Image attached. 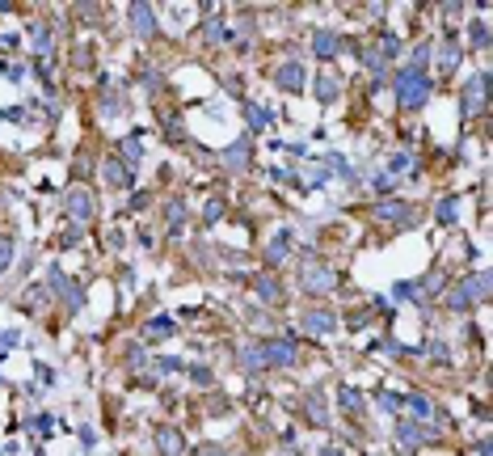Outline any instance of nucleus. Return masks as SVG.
<instances>
[{"instance_id":"obj_22","label":"nucleus","mask_w":493,"mask_h":456,"mask_svg":"<svg viewBox=\"0 0 493 456\" xmlns=\"http://www.w3.org/2000/svg\"><path fill=\"white\" fill-rule=\"evenodd\" d=\"M304 410H308V423H316V427H325L329 423V414L320 410V397L312 393V397H304Z\"/></svg>"},{"instance_id":"obj_24","label":"nucleus","mask_w":493,"mask_h":456,"mask_svg":"<svg viewBox=\"0 0 493 456\" xmlns=\"http://www.w3.org/2000/svg\"><path fill=\"white\" fill-rule=\"evenodd\" d=\"M169 334H173V321H169V317L148 321V338H169Z\"/></svg>"},{"instance_id":"obj_2","label":"nucleus","mask_w":493,"mask_h":456,"mask_svg":"<svg viewBox=\"0 0 493 456\" xmlns=\"http://www.w3.org/2000/svg\"><path fill=\"white\" fill-rule=\"evenodd\" d=\"M300 287L308 296H329V292L338 287V275H334V267L320 262V258H304L300 262Z\"/></svg>"},{"instance_id":"obj_34","label":"nucleus","mask_w":493,"mask_h":456,"mask_svg":"<svg viewBox=\"0 0 493 456\" xmlns=\"http://www.w3.org/2000/svg\"><path fill=\"white\" fill-rule=\"evenodd\" d=\"M320 456H342V452L338 448H320Z\"/></svg>"},{"instance_id":"obj_9","label":"nucleus","mask_w":493,"mask_h":456,"mask_svg":"<svg viewBox=\"0 0 493 456\" xmlns=\"http://www.w3.org/2000/svg\"><path fill=\"white\" fill-rule=\"evenodd\" d=\"M338 93H342V76H338L334 68H325V72L316 76V97L329 106V101H338Z\"/></svg>"},{"instance_id":"obj_26","label":"nucleus","mask_w":493,"mask_h":456,"mask_svg":"<svg viewBox=\"0 0 493 456\" xmlns=\"http://www.w3.org/2000/svg\"><path fill=\"white\" fill-rule=\"evenodd\" d=\"M379 405H383V410H392V414H397V410H401L405 401H401L397 393H379Z\"/></svg>"},{"instance_id":"obj_11","label":"nucleus","mask_w":493,"mask_h":456,"mask_svg":"<svg viewBox=\"0 0 493 456\" xmlns=\"http://www.w3.org/2000/svg\"><path fill=\"white\" fill-rule=\"evenodd\" d=\"M426 439H430V431H422L413 419H401V423H397V444H405V452L417 448V444H426Z\"/></svg>"},{"instance_id":"obj_16","label":"nucleus","mask_w":493,"mask_h":456,"mask_svg":"<svg viewBox=\"0 0 493 456\" xmlns=\"http://www.w3.org/2000/svg\"><path fill=\"white\" fill-rule=\"evenodd\" d=\"M101 178H105L110 186H119V190L131 186V169H127L123 161H105V165H101Z\"/></svg>"},{"instance_id":"obj_35","label":"nucleus","mask_w":493,"mask_h":456,"mask_svg":"<svg viewBox=\"0 0 493 456\" xmlns=\"http://www.w3.org/2000/svg\"><path fill=\"white\" fill-rule=\"evenodd\" d=\"M401 456H409V452H401Z\"/></svg>"},{"instance_id":"obj_13","label":"nucleus","mask_w":493,"mask_h":456,"mask_svg":"<svg viewBox=\"0 0 493 456\" xmlns=\"http://www.w3.org/2000/svg\"><path fill=\"white\" fill-rule=\"evenodd\" d=\"M312 42H316V56H325V60H334L342 51V34H334V30H316Z\"/></svg>"},{"instance_id":"obj_8","label":"nucleus","mask_w":493,"mask_h":456,"mask_svg":"<svg viewBox=\"0 0 493 456\" xmlns=\"http://www.w3.org/2000/svg\"><path fill=\"white\" fill-rule=\"evenodd\" d=\"M156 448H160L164 456H182V452H186V439H182L178 427H156Z\"/></svg>"},{"instance_id":"obj_3","label":"nucleus","mask_w":493,"mask_h":456,"mask_svg":"<svg viewBox=\"0 0 493 456\" xmlns=\"http://www.w3.org/2000/svg\"><path fill=\"white\" fill-rule=\"evenodd\" d=\"M257 351H261L266 368H291V364L300 360V351H295V342H291V338H266Z\"/></svg>"},{"instance_id":"obj_31","label":"nucleus","mask_w":493,"mask_h":456,"mask_svg":"<svg viewBox=\"0 0 493 456\" xmlns=\"http://www.w3.org/2000/svg\"><path fill=\"white\" fill-rule=\"evenodd\" d=\"M456 60H460V47H447V51H443V68H451Z\"/></svg>"},{"instance_id":"obj_5","label":"nucleus","mask_w":493,"mask_h":456,"mask_svg":"<svg viewBox=\"0 0 493 456\" xmlns=\"http://www.w3.org/2000/svg\"><path fill=\"white\" fill-rule=\"evenodd\" d=\"M485 97H489V76H476V81L464 85V97H460V101H464L468 115H481V110H485Z\"/></svg>"},{"instance_id":"obj_4","label":"nucleus","mask_w":493,"mask_h":456,"mask_svg":"<svg viewBox=\"0 0 493 456\" xmlns=\"http://www.w3.org/2000/svg\"><path fill=\"white\" fill-rule=\"evenodd\" d=\"M300 326H304L308 334H334V330H338V313H334V309H308Z\"/></svg>"},{"instance_id":"obj_30","label":"nucleus","mask_w":493,"mask_h":456,"mask_svg":"<svg viewBox=\"0 0 493 456\" xmlns=\"http://www.w3.org/2000/svg\"><path fill=\"white\" fill-rule=\"evenodd\" d=\"M190 376H194L198 385H211V368H190Z\"/></svg>"},{"instance_id":"obj_18","label":"nucleus","mask_w":493,"mask_h":456,"mask_svg":"<svg viewBox=\"0 0 493 456\" xmlns=\"http://www.w3.org/2000/svg\"><path fill=\"white\" fill-rule=\"evenodd\" d=\"M338 401H342V410H346V414H363V405H367L363 393H358L354 385H342V389H338Z\"/></svg>"},{"instance_id":"obj_33","label":"nucleus","mask_w":493,"mask_h":456,"mask_svg":"<svg viewBox=\"0 0 493 456\" xmlns=\"http://www.w3.org/2000/svg\"><path fill=\"white\" fill-rule=\"evenodd\" d=\"M198 456H228V452L219 448V444H207V448H198Z\"/></svg>"},{"instance_id":"obj_27","label":"nucleus","mask_w":493,"mask_h":456,"mask_svg":"<svg viewBox=\"0 0 493 456\" xmlns=\"http://www.w3.org/2000/svg\"><path fill=\"white\" fill-rule=\"evenodd\" d=\"M9 258H13V241H9V237H0V271L9 267Z\"/></svg>"},{"instance_id":"obj_19","label":"nucleus","mask_w":493,"mask_h":456,"mask_svg":"<svg viewBox=\"0 0 493 456\" xmlns=\"http://www.w3.org/2000/svg\"><path fill=\"white\" fill-rule=\"evenodd\" d=\"M409 410H413V423H430V414H438L434 401H430L426 393H413V397H409Z\"/></svg>"},{"instance_id":"obj_29","label":"nucleus","mask_w":493,"mask_h":456,"mask_svg":"<svg viewBox=\"0 0 493 456\" xmlns=\"http://www.w3.org/2000/svg\"><path fill=\"white\" fill-rule=\"evenodd\" d=\"M219 216H224V203H219V199H211V203H207V224H215Z\"/></svg>"},{"instance_id":"obj_32","label":"nucleus","mask_w":493,"mask_h":456,"mask_svg":"<svg viewBox=\"0 0 493 456\" xmlns=\"http://www.w3.org/2000/svg\"><path fill=\"white\" fill-rule=\"evenodd\" d=\"M144 364V351L139 346H131V355H127V368H139Z\"/></svg>"},{"instance_id":"obj_6","label":"nucleus","mask_w":493,"mask_h":456,"mask_svg":"<svg viewBox=\"0 0 493 456\" xmlns=\"http://www.w3.org/2000/svg\"><path fill=\"white\" fill-rule=\"evenodd\" d=\"M64 212H68L72 220H89V216L97 212V199H93L89 190H72V194L64 199Z\"/></svg>"},{"instance_id":"obj_23","label":"nucleus","mask_w":493,"mask_h":456,"mask_svg":"<svg viewBox=\"0 0 493 456\" xmlns=\"http://www.w3.org/2000/svg\"><path fill=\"white\" fill-rule=\"evenodd\" d=\"M456 212H460V199H443V203H438V224H456L460 220Z\"/></svg>"},{"instance_id":"obj_17","label":"nucleus","mask_w":493,"mask_h":456,"mask_svg":"<svg viewBox=\"0 0 493 456\" xmlns=\"http://www.w3.org/2000/svg\"><path fill=\"white\" fill-rule=\"evenodd\" d=\"M253 292H257V296H261L266 304H279V300H283V287L274 283L270 275H257V279H253Z\"/></svg>"},{"instance_id":"obj_25","label":"nucleus","mask_w":493,"mask_h":456,"mask_svg":"<svg viewBox=\"0 0 493 456\" xmlns=\"http://www.w3.org/2000/svg\"><path fill=\"white\" fill-rule=\"evenodd\" d=\"M245 115H249V127H266V123H270V110L253 106V101H249V106H245Z\"/></svg>"},{"instance_id":"obj_14","label":"nucleus","mask_w":493,"mask_h":456,"mask_svg":"<svg viewBox=\"0 0 493 456\" xmlns=\"http://www.w3.org/2000/svg\"><path fill=\"white\" fill-rule=\"evenodd\" d=\"M287 253H291V228H283L279 237L270 241V249H266V262H270V267H279V262L287 258Z\"/></svg>"},{"instance_id":"obj_28","label":"nucleus","mask_w":493,"mask_h":456,"mask_svg":"<svg viewBox=\"0 0 493 456\" xmlns=\"http://www.w3.org/2000/svg\"><path fill=\"white\" fill-rule=\"evenodd\" d=\"M388 169H392V174L409 169V157H405V152H392V157H388Z\"/></svg>"},{"instance_id":"obj_10","label":"nucleus","mask_w":493,"mask_h":456,"mask_svg":"<svg viewBox=\"0 0 493 456\" xmlns=\"http://www.w3.org/2000/svg\"><path fill=\"white\" fill-rule=\"evenodd\" d=\"M274 85H279L283 93H300L304 89V68L300 64H283L279 72H274Z\"/></svg>"},{"instance_id":"obj_20","label":"nucleus","mask_w":493,"mask_h":456,"mask_svg":"<svg viewBox=\"0 0 493 456\" xmlns=\"http://www.w3.org/2000/svg\"><path fill=\"white\" fill-rule=\"evenodd\" d=\"M131 26H135V34H152V30H156L152 9H148V5H131Z\"/></svg>"},{"instance_id":"obj_15","label":"nucleus","mask_w":493,"mask_h":456,"mask_svg":"<svg viewBox=\"0 0 493 456\" xmlns=\"http://www.w3.org/2000/svg\"><path fill=\"white\" fill-rule=\"evenodd\" d=\"M249 157H253V148H249V135H245V140H236V144H232V152H224L228 169H236V174H241V169L249 165Z\"/></svg>"},{"instance_id":"obj_12","label":"nucleus","mask_w":493,"mask_h":456,"mask_svg":"<svg viewBox=\"0 0 493 456\" xmlns=\"http://www.w3.org/2000/svg\"><path fill=\"white\" fill-rule=\"evenodd\" d=\"M447 304L456 313H464V309H472L476 304V292H472V279H464V283H456L451 292H447Z\"/></svg>"},{"instance_id":"obj_21","label":"nucleus","mask_w":493,"mask_h":456,"mask_svg":"<svg viewBox=\"0 0 493 456\" xmlns=\"http://www.w3.org/2000/svg\"><path fill=\"white\" fill-rule=\"evenodd\" d=\"M164 220H169V233H182V220H186V203L173 199L169 208H164Z\"/></svg>"},{"instance_id":"obj_1","label":"nucleus","mask_w":493,"mask_h":456,"mask_svg":"<svg viewBox=\"0 0 493 456\" xmlns=\"http://www.w3.org/2000/svg\"><path fill=\"white\" fill-rule=\"evenodd\" d=\"M392 89H397V106H405V110H422V106H426V97H430V76H426L422 68L409 64V68L397 72Z\"/></svg>"},{"instance_id":"obj_7","label":"nucleus","mask_w":493,"mask_h":456,"mask_svg":"<svg viewBox=\"0 0 493 456\" xmlns=\"http://www.w3.org/2000/svg\"><path fill=\"white\" fill-rule=\"evenodd\" d=\"M375 216H379V220H392V224H413V208H409V203H401V199L375 203Z\"/></svg>"}]
</instances>
